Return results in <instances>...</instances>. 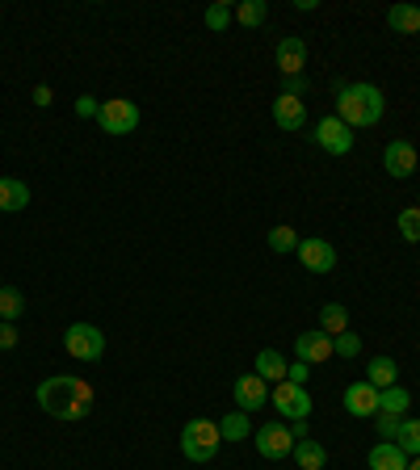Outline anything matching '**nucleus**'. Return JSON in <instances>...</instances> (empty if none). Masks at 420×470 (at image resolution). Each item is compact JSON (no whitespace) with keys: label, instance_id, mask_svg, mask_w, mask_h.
<instances>
[{"label":"nucleus","instance_id":"nucleus-23","mask_svg":"<svg viewBox=\"0 0 420 470\" xmlns=\"http://www.w3.org/2000/svg\"><path fill=\"white\" fill-rule=\"evenodd\" d=\"M219 437L223 441H244V437H252V420H248V412H227L223 420H219Z\"/></svg>","mask_w":420,"mask_h":470},{"label":"nucleus","instance_id":"nucleus-18","mask_svg":"<svg viewBox=\"0 0 420 470\" xmlns=\"http://www.w3.org/2000/svg\"><path fill=\"white\" fill-rule=\"evenodd\" d=\"M29 206V189H26V180H17V177H0V210L4 214H17V210H26Z\"/></svg>","mask_w":420,"mask_h":470},{"label":"nucleus","instance_id":"nucleus-10","mask_svg":"<svg viewBox=\"0 0 420 470\" xmlns=\"http://www.w3.org/2000/svg\"><path fill=\"white\" fill-rule=\"evenodd\" d=\"M382 168H387L395 180L412 177V172H416V147H412L407 138H391L387 152H382Z\"/></svg>","mask_w":420,"mask_h":470},{"label":"nucleus","instance_id":"nucleus-12","mask_svg":"<svg viewBox=\"0 0 420 470\" xmlns=\"http://www.w3.org/2000/svg\"><path fill=\"white\" fill-rule=\"evenodd\" d=\"M345 412H349L353 420H370V415H378V390L370 387L365 378L345 387Z\"/></svg>","mask_w":420,"mask_h":470},{"label":"nucleus","instance_id":"nucleus-34","mask_svg":"<svg viewBox=\"0 0 420 470\" xmlns=\"http://www.w3.org/2000/svg\"><path fill=\"white\" fill-rule=\"evenodd\" d=\"M281 93H286V97H307L311 93V84H307V76H290V80H286V88H281Z\"/></svg>","mask_w":420,"mask_h":470},{"label":"nucleus","instance_id":"nucleus-14","mask_svg":"<svg viewBox=\"0 0 420 470\" xmlns=\"http://www.w3.org/2000/svg\"><path fill=\"white\" fill-rule=\"evenodd\" d=\"M294 353H298V361H307V365H320V361L336 357L332 353V336L328 332H303V336H294Z\"/></svg>","mask_w":420,"mask_h":470},{"label":"nucleus","instance_id":"nucleus-29","mask_svg":"<svg viewBox=\"0 0 420 470\" xmlns=\"http://www.w3.org/2000/svg\"><path fill=\"white\" fill-rule=\"evenodd\" d=\"M231 21H236V9H231V4H223V0H219V4H210V9H206V26L214 29V34H223V29L231 26Z\"/></svg>","mask_w":420,"mask_h":470},{"label":"nucleus","instance_id":"nucleus-39","mask_svg":"<svg viewBox=\"0 0 420 470\" xmlns=\"http://www.w3.org/2000/svg\"><path fill=\"white\" fill-rule=\"evenodd\" d=\"M407 470H420V457H412V462H407Z\"/></svg>","mask_w":420,"mask_h":470},{"label":"nucleus","instance_id":"nucleus-8","mask_svg":"<svg viewBox=\"0 0 420 470\" xmlns=\"http://www.w3.org/2000/svg\"><path fill=\"white\" fill-rule=\"evenodd\" d=\"M311 138H315V143H320L328 155H349L353 152V130L340 122L336 113L320 118V122H315V135H311Z\"/></svg>","mask_w":420,"mask_h":470},{"label":"nucleus","instance_id":"nucleus-1","mask_svg":"<svg viewBox=\"0 0 420 470\" xmlns=\"http://www.w3.org/2000/svg\"><path fill=\"white\" fill-rule=\"evenodd\" d=\"M34 399L42 403V412L55 415V420H84V415L93 412V387L84 378H76V373H51V378H42Z\"/></svg>","mask_w":420,"mask_h":470},{"label":"nucleus","instance_id":"nucleus-4","mask_svg":"<svg viewBox=\"0 0 420 470\" xmlns=\"http://www.w3.org/2000/svg\"><path fill=\"white\" fill-rule=\"evenodd\" d=\"M97 122L105 135H135L143 122V113L135 101H126V97H110V101H101V113H97Z\"/></svg>","mask_w":420,"mask_h":470},{"label":"nucleus","instance_id":"nucleus-2","mask_svg":"<svg viewBox=\"0 0 420 470\" xmlns=\"http://www.w3.org/2000/svg\"><path fill=\"white\" fill-rule=\"evenodd\" d=\"M387 113V97L374 84H340L336 88V118L349 126H378V118Z\"/></svg>","mask_w":420,"mask_h":470},{"label":"nucleus","instance_id":"nucleus-27","mask_svg":"<svg viewBox=\"0 0 420 470\" xmlns=\"http://www.w3.org/2000/svg\"><path fill=\"white\" fill-rule=\"evenodd\" d=\"M269 17V4L265 0H244V4H236V21L239 26H261V21H265Z\"/></svg>","mask_w":420,"mask_h":470},{"label":"nucleus","instance_id":"nucleus-35","mask_svg":"<svg viewBox=\"0 0 420 470\" xmlns=\"http://www.w3.org/2000/svg\"><path fill=\"white\" fill-rule=\"evenodd\" d=\"M76 113H80V118H97V113H101V101H97V97H76Z\"/></svg>","mask_w":420,"mask_h":470},{"label":"nucleus","instance_id":"nucleus-13","mask_svg":"<svg viewBox=\"0 0 420 470\" xmlns=\"http://www.w3.org/2000/svg\"><path fill=\"white\" fill-rule=\"evenodd\" d=\"M231 395H236L239 412H256V407H265L269 403V382L265 378H256V373H239Z\"/></svg>","mask_w":420,"mask_h":470},{"label":"nucleus","instance_id":"nucleus-16","mask_svg":"<svg viewBox=\"0 0 420 470\" xmlns=\"http://www.w3.org/2000/svg\"><path fill=\"white\" fill-rule=\"evenodd\" d=\"M286 370H290V361L281 357L278 348H261V353H256V361H252V373H256V378H265L269 387L286 382Z\"/></svg>","mask_w":420,"mask_h":470},{"label":"nucleus","instance_id":"nucleus-26","mask_svg":"<svg viewBox=\"0 0 420 470\" xmlns=\"http://www.w3.org/2000/svg\"><path fill=\"white\" fill-rule=\"evenodd\" d=\"M21 315H26V294L17 290V286H4V290H0V319H4V323H17Z\"/></svg>","mask_w":420,"mask_h":470},{"label":"nucleus","instance_id":"nucleus-9","mask_svg":"<svg viewBox=\"0 0 420 470\" xmlns=\"http://www.w3.org/2000/svg\"><path fill=\"white\" fill-rule=\"evenodd\" d=\"M298 261H303V269H311V273H332L336 269V248L328 244V239H320V235H307V239H298Z\"/></svg>","mask_w":420,"mask_h":470},{"label":"nucleus","instance_id":"nucleus-21","mask_svg":"<svg viewBox=\"0 0 420 470\" xmlns=\"http://www.w3.org/2000/svg\"><path fill=\"white\" fill-rule=\"evenodd\" d=\"M387 26L395 34H420V9L416 4H391L387 9Z\"/></svg>","mask_w":420,"mask_h":470},{"label":"nucleus","instance_id":"nucleus-22","mask_svg":"<svg viewBox=\"0 0 420 470\" xmlns=\"http://www.w3.org/2000/svg\"><path fill=\"white\" fill-rule=\"evenodd\" d=\"M320 332H328V336L349 332V311H345V303H323L320 306Z\"/></svg>","mask_w":420,"mask_h":470},{"label":"nucleus","instance_id":"nucleus-6","mask_svg":"<svg viewBox=\"0 0 420 470\" xmlns=\"http://www.w3.org/2000/svg\"><path fill=\"white\" fill-rule=\"evenodd\" d=\"M269 403H273L278 415H286V420H311V390L307 387L278 382V387H269Z\"/></svg>","mask_w":420,"mask_h":470},{"label":"nucleus","instance_id":"nucleus-28","mask_svg":"<svg viewBox=\"0 0 420 470\" xmlns=\"http://www.w3.org/2000/svg\"><path fill=\"white\" fill-rule=\"evenodd\" d=\"M298 239H303V235L294 231V227H273V231L265 235V244L278 252V256H281V252H294V248H298Z\"/></svg>","mask_w":420,"mask_h":470},{"label":"nucleus","instance_id":"nucleus-30","mask_svg":"<svg viewBox=\"0 0 420 470\" xmlns=\"http://www.w3.org/2000/svg\"><path fill=\"white\" fill-rule=\"evenodd\" d=\"M399 235H404L407 244H420V206L399 210Z\"/></svg>","mask_w":420,"mask_h":470},{"label":"nucleus","instance_id":"nucleus-37","mask_svg":"<svg viewBox=\"0 0 420 470\" xmlns=\"http://www.w3.org/2000/svg\"><path fill=\"white\" fill-rule=\"evenodd\" d=\"M51 101H55V93H51V84H38V88H34V105H42V110H46Z\"/></svg>","mask_w":420,"mask_h":470},{"label":"nucleus","instance_id":"nucleus-15","mask_svg":"<svg viewBox=\"0 0 420 470\" xmlns=\"http://www.w3.org/2000/svg\"><path fill=\"white\" fill-rule=\"evenodd\" d=\"M269 113H273V122H278L281 130H290V135L307 126V105H303L298 97H286V93H278V97H273Z\"/></svg>","mask_w":420,"mask_h":470},{"label":"nucleus","instance_id":"nucleus-11","mask_svg":"<svg viewBox=\"0 0 420 470\" xmlns=\"http://www.w3.org/2000/svg\"><path fill=\"white\" fill-rule=\"evenodd\" d=\"M303 68H307V42L298 34H286L278 42V71L290 80V76H303Z\"/></svg>","mask_w":420,"mask_h":470},{"label":"nucleus","instance_id":"nucleus-17","mask_svg":"<svg viewBox=\"0 0 420 470\" xmlns=\"http://www.w3.org/2000/svg\"><path fill=\"white\" fill-rule=\"evenodd\" d=\"M365 462H370V470H407V454L395 441H378Z\"/></svg>","mask_w":420,"mask_h":470},{"label":"nucleus","instance_id":"nucleus-33","mask_svg":"<svg viewBox=\"0 0 420 470\" xmlns=\"http://www.w3.org/2000/svg\"><path fill=\"white\" fill-rule=\"evenodd\" d=\"M286 382H294V387H307V382H311V365H307V361H290Z\"/></svg>","mask_w":420,"mask_h":470},{"label":"nucleus","instance_id":"nucleus-25","mask_svg":"<svg viewBox=\"0 0 420 470\" xmlns=\"http://www.w3.org/2000/svg\"><path fill=\"white\" fill-rule=\"evenodd\" d=\"M407 407H412V395H407L399 382L387 390H378V412H391V415H407Z\"/></svg>","mask_w":420,"mask_h":470},{"label":"nucleus","instance_id":"nucleus-7","mask_svg":"<svg viewBox=\"0 0 420 470\" xmlns=\"http://www.w3.org/2000/svg\"><path fill=\"white\" fill-rule=\"evenodd\" d=\"M252 441H256V454L269 457V462H281V457L294 454V437H290V424H261V429L252 432Z\"/></svg>","mask_w":420,"mask_h":470},{"label":"nucleus","instance_id":"nucleus-38","mask_svg":"<svg viewBox=\"0 0 420 470\" xmlns=\"http://www.w3.org/2000/svg\"><path fill=\"white\" fill-rule=\"evenodd\" d=\"M290 437L294 441H307V420H290Z\"/></svg>","mask_w":420,"mask_h":470},{"label":"nucleus","instance_id":"nucleus-40","mask_svg":"<svg viewBox=\"0 0 420 470\" xmlns=\"http://www.w3.org/2000/svg\"><path fill=\"white\" fill-rule=\"evenodd\" d=\"M416 206H420V197H416Z\"/></svg>","mask_w":420,"mask_h":470},{"label":"nucleus","instance_id":"nucleus-31","mask_svg":"<svg viewBox=\"0 0 420 470\" xmlns=\"http://www.w3.org/2000/svg\"><path fill=\"white\" fill-rule=\"evenodd\" d=\"M332 353L336 357H357V353H362V336H353V332L332 336Z\"/></svg>","mask_w":420,"mask_h":470},{"label":"nucleus","instance_id":"nucleus-3","mask_svg":"<svg viewBox=\"0 0 420 470\" xmlns=\"http://www.w3.org/2000/svg\"><path fill=\"white\" fill-rule=\"evenodd\" d=\"M219 445H223V437H219L214 420H189L181 429V454L189 462H210V457L219 454Z\"/></svg>","mask_w":420,"mask_h":470},{"label":"nucleus","instance_id":"nucleus-36","mask_svg":"<svg viewBox=\"0 0 420 470\" xmlns=\"http://www.w3.org/2000/svg\"><path fill=\"white\" fill-rule=\"evenodd\" d=\"M0 348H17V328L0 319Z\"/></svg>","mask_w":420,"mask_h":470},{"label":"nucleus","instance_id":"nucleus-20","mask_svg":"<svg viewBox=\"0 0 420 470\" xmlns=\"http://www.w3.org/2000/svg\"><path fill=\"white\" fill-rule=\"evenodd\" d=\"M294 466H298V470H323V466H328V449H323V445L320 441H311V437H307V441H294Z\"/></svg>","mask_w":420,"mask_h":470},{"label":"nucleus","instance_id":"nucleus-32","mask_svg":"<svg viewBox=\"0 0 420 470\" xmlns=\"http://www.w3.org/2000/svg\"><path fill=\"white\" fill-rule=\"evenodd\" d=\"M378 437H395L399 432V424H404V415H391V412H378Z\"/></svg>","mask_w":420,"mask_h":470},{"label":"nucleus","instance_id":"nucleus-5","mask_svg":"<svg viewBox=\"0 0 420 470\" xmlns=\"http://www.w3.org/2000/svg\"><path fill=\"white\" fill-rule=\"evenodd\" d=\"M63 348L76 361H101L105 357V332H101L97 323H71L68 332H63Z\"/></svg>","mask_w":420,"mask_h":470},{"label":"nucleus","instance_id":"nucleus-19","mask_svg":"<svg viewBox=\"0 0 420 470\" xmlns=\"http://www.w3.org/2000/svg\"><path fill=\"white\" fill-rule=\"evenodd\" d=\"M365 382L374 390H387L399 382V365H395V357H370V365H365Z\"/></svg>","mask_w":420,"mask_h":470},{"label":"nucleus","instance_id":"nucleus-24","mask_svg":"<svg viewBox=\"0 0 420 470\" xmlns=\"http://www.w3.org/2000/svg\"><path fill=\"white\" fill-rule=\"evenodd\" d=\"M395 445L407 454V462L420 457V420L416 415H404V424H399V432H395Z\"/></svg>","mask_w":420,"mask_h":470}]
</instances>
